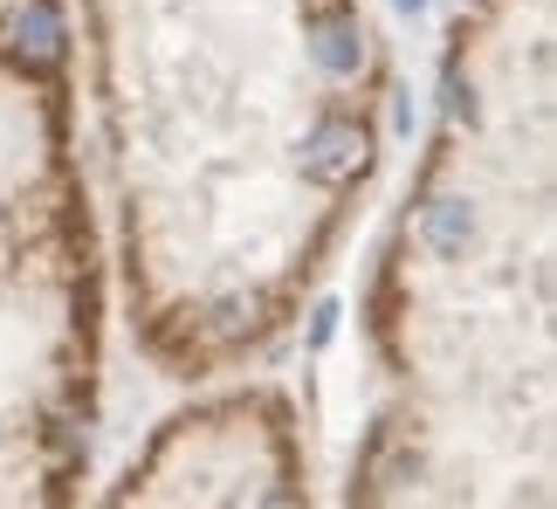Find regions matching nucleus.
Wrapping results in <instances>:
<instances>
[{"instance_id": "f257e3e1", "label": "nucleus", "mask_w": 557, "mask_h": 509, "mask_svg": "<svg viewBox=\"0 0 557 509\" xmlns=\"http://www.w3.org/2000/svg\"><path fill=\"white\" fill-rule=\"evenodd\" d=\"M385 407L351 502H550V0H475L379 262Z\"/></svg>"}, {"instance_id": "f03ea898", "label": "nucleus", "mask_w": 557, "mask_h": 509, "mask_svg": "<svg viewBox=\"0 0 557 509\" xmlns=\"http://www.w3.org/2000/svg\"><path fill=\"white\" fill-rule=\"evenodd\" d=\"M111 502H304V455L283 393H234L165 420Z\"/></svg>"}]
</instances>
